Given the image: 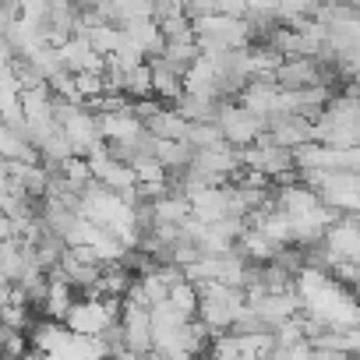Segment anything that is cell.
Returning <instances> with one entry per match:
<instances>
[{
  "instance_id": "9a60e30c",
  "label": "cell",
  "mask_w": 360,
  "mask_h": 360,
  "mask_svg": "<svg viewBox=\"0 0 360 360\" xmlns=\"http://www.w3.org/2000/svg\"><path fill=\"white\" fill-rule=\"evenodd\" d=\"M148 68H152V96L159 99H176L184 92V75L176 68H169L162 57H148Z\"/></svg>"
},
{
  "instance_id": "d4e9b609",
  "label": "cell",
  "mask_w": 360,
  "mask_h": 360,
  "mask_svg": "<svg viewBox=\"0 0 360 360\" xmlns=\"http://www.w3.org/2000/svg\"><path fill=\"white\" fill-rule=\"evenodd\" d=\"M8 237H15V223L4 209H0V240H8Z\"/></svg>"
},
{
  "instance_id": "7402d4cb",
  "label": "cell",
  "mask_w": 360,
  "mask_h": 360,
  "mask_svg": "<svg viewBox=\"0 0 360 360\" xmlns=\"http://www.w3.org/2000/svg\"><path fill=\"white\" fill-rule=\"evenodd\" d=\"M106 64H113V68H120V71H131V68H138V64H145V53L134 46V43H120L110 57H106Z\"/></svg>"
},
{
  "instance_id": "f1b7e54d",
  "label": "cell",
  "mask_w": 360,
  "mask_h": 360,
  "mask_svg": "<svg viewBox=\"0 0 360 360\" xmlns=\"http://www.w3.org/2000/svg\"><path fill=\"white\" fill-rule=\"evenodd\" d=\"M346 4H353V8H360V0H346Z\"/></svg>"
},
{
  "instance_id": "e0dca14e",
  "label": "cell",
  "mask_w": 360,
  "mask_h": 360,
  "mask_svg": "<svg viewBox=\"0 0 360 360\" xmlns=\"http://www.w3.org/2000/svg\"><path fill=\"white\" fill-rule=\"evenodd\" d=\"M169 68H176L180 75H184L198 57H202V50H198V43L195 39H166V46H162V53H159Z\"/></svg>"
},
{
  "instance_id": "d6986e66",
  "label": "cell",
  "mask_w": 360,
  "mask_h": 360,
  "mask_svg": "<svg viewBox=\"0 0 360 360\" xmlns=\"http://www.w3.org/2000/svg\"><path fill=\"white\" fill-rule=\"evenodd\" d=\"M124 96H127V99L152 96V68H148V60L138 64V68H131V71L124 75Z\"/></svg>"
},
{
  "instance_id": "5bb4252c",
  "label": "cell",
  "mask_w": 360,
  "mask_h": 360,
  "mask_svg": "<svg viewBox=\"0 0 360 360\" xmlns=\"http://www.w3.org/2000/svg\"><path fill=\"white\" fill-rule=\"evenodd\" d=\"M188 117L180 113L176 106H159L148 120H145V131L152 138H188Z\"/></svg>"
},
{
  "instance_id": "6da1fadb",
  "label": "cell",
  "mask_w": 360,
  "mask_h": 360,
  "mask_svg": "<svg viewBox=\"0 0 360 360\" xmlns=\"http://www.w3.org/2000/svg\"><path fill=\"white\" fill-rule=\"evenodd\" d=\"M202 349H209V328L198 314L173 325V328H155L152 332V353H159V356L180 360V356H195Z\"/></svg>"
},
{
  "instance_id": "ffe728a7",
  "label": "cell",
  "mask_w": 360,
  "mask_h": 360,
  "mask_svg": "<svg viewBox=\"0 0 360 360\" xmlns=\"http://www.w3.org/2000/svg\"><path fill=\"white\" fill-rule=\"evenodd\" d=\"M188 141H191L195 148H205V145L223 141V131H219L216 120H191V124H188Z\"/></svg>"
},
{
  "instance_id": "44dd1931",
  "label": "cell",
  "mask_w": 360,
  "mask_h": 360,
  "mask_svg": "<svg viewBox=\"0 0 360 360\" xmlns=\"http://www.w3.org/2000/svg\"><path fill=\"white\" fill-rule=\"evenodd\" d=\"M0 321L4 325H11V328H29L32 325V314H29V300H22V297H15L11 304H4L0 307Z\"/></svg>"
},
{
  "instance_id": "277c9868",
  "label": "cell",
  "mask_w": 360,
  "mask_h": 360,
  "mask_svg": "<svg viewBox=\"0 0 360 360\" xmlns=\"http://www.w3.org/2000/svg\"><path fill=\"white\" fill-rule=\"evenodd\" d=\"M216 124H219L223 138L233 141L237 148L255 145L258 134L269 131V127H265V117H258L255 110H248L240 99H223V103H219V113H216Z\"/></svg>"
},
{
  "instance_id": "52a82bcc",
  "label": "cell",
  "mask_w": 360,
  "mask_h": 360,
  "mask_svg": "<svg viewBox=\"0 0 360 360\" xmlns=\"http://www.w3.org/2000/svg\"><path fill=\"white\" fill-rule=\"evenodd\" d=\"M120 325H124V342L131 356H145L152 353V307L141 304H127L120 307Z\"/></svg>"
},
{
  "instance_id": "8992f818",
  "label": "cell",
  "mask_w": 360,
  "mask_h": 360,
  "mask_svg": "<svg viewBox=\"0 0 360 360\" xmlns=\"http://www.w3.org/2000/svg\"><path fill=\"white\" fill-rule=\"evenodd\" d=\"M191 166L198 169V173H205L212 184H223L226 176H233L244 162H240V148L233 145V141H216V145H205V148H195V155H191Z\"/></svg>"
},
{
  "instance_id": "30bf717a",
  "label": "cell",
  "mask_w": 360,
  "mask_h": 360,
  "mask_svg": "<svg viewBox=\"0 0 360 360\" xmlns=\"http://www.w3.org/2000/svg\"><path fill=\"white\" fill-rule=\"evenodd\" d=\"M60 60H64V68H68L71 75H78V71H103V68H106V57L96 53L92 43H89L85 36H78V32L60 43Z\"/></svg>"
},
{
  "instance_id": "484cf974",
  "label": "cell",
  "mask_w": 360,
  "mask_h": 360,
  "mask_svg": "<svg viewBox=\"0 0 360 360\" xmlns=\"http://www.w3.org/2000/svg\"><path fill=\"white\" fill-rule=\"evenodd\" d=\"M75 4H78V8H89V11H92V8H99V4H103V0H75Z\"/></svg>"
},
{
  "instance_id": "4316f807",
  "label": "cell",
  "mask_w": 360,
  "mask_h": 360,
  "mask_svg": "<svg viewBox=\"0 0 360 360\" xmlns=\"http://www.w3.org/2000/svg\"><path fill=\"white\" fill-rule=\"evenodd\" d=\"M349 290H353V293H356V300H360V272H356V279L349 283Z\"/></svg>"
},
{
  "instance_id": "8fae6325",
  "label": "cell",
  "mask_w": 360,
  "mask_h": 360,
  "mask_svg": "<svg viewBox=\"0 0 360 360\" xmlns=\"http://www.w3.org/2000/svg\"><path fill=\"white\" fill-rule=\"evenodd\" d=\"M184 92H195V96H209V99H226L223 96V82H219V71L209 57H198L188 71H184Z\"/></svg>"
},
{
  "instance_id": "7c38bea8",
  "label": "cell",
  "mask_w": 360,
  "mask_h": 360,
  "mask_svg": "<svg viewBox=\"0 0 360 360\" xmlns=\"http://www.w3.org/2000/svg\"><path fill=\"white\" fill-rule=\"evenodd\" d=\"M120 29H124V39L134 43V46L145 53V60H148V57H159L162 46H166V36H162V29H159L155 18H138V22H127V25H120Z\"/></svg>"
},
{
  "instance_id": "9c48e42d",
  "label": "cell",
  "mask_w": 360,
  "mask_h": 360,
  "mask_svg": "<svg viewBox=\"0 0 360 360\" xmlns=\"http://www.w3.org/2000/svg\"><path fill=\"white\" fill-rule=\"evenodd\" d=\"M290 219H293V244H314V240H321L325 230L339 219V212L328 209L325 202H318L314 209H307V212H300V216H290Z\"/></svg>"
},
{
  "instance_id": "ba28073f",
  "label": "cell",
  "mask_w": 360,
  "mask_h": 360,
  "mask_svg": "<svg viewBox=\"0 0 360 360\" xmlns=\"http://www.w3.org/2000/svg\"><path fill=\"white\" fill-rule=\"evenodd\" d=\"M99 134L103 141H138L145 134V120L134 113V106H120V110H99Z\"/></svg>"
},
{
  "instance_id": "2e32d148",
  "label": "cell",
  "mask_w": 360,
  "mask_h": 360,
  "mask_svg": "<svg viewBox=\"0 0 360 360\" xmlns=\"http://www.w3.org/2000/svg\"><path fill=\"white\" fill-rule=\"evenodd\" d=\"M173 103H176V110L184 113L188 120H216L223 99H209V96H195V92H180Z\"/></svg>"
},
{
  "instance_id": "603a6c76",
  "label": "cell",
  "mask_w": 360,
  "mask_h": 360,
  "mask_svg": "<svg viewBox=\"0 0 360 360\" xmlns=\"http://www.w3.org/2000/svg\"><path fill=\"white\" fill-rule=\"evenodd\" d=\"M25 332H11L8 335V342H4V349H0V356H22L25 353V339H22Z\"/></svg>"
},
{
  "instance_id": "5b68a950",
  "label": "cell",
  "mask_w": 360,
  "mask_h": 360,
  "mask_svg": "<svg viewBox=\"0 0 360 360\" xmlns=\"http://www.w3.org/2000/svg\"><path fill=\"white\" fill-rule=\"evenodd\" d=\"M335 68L321 64L318 57H283V64L276 68V85L279 89H307V85H332V75Z\"/></svg>"
},
{
  "instance_id": "ac0fdd59",
  "label": "cell",
  "mask_w": 360,
  "mask_h": 360,
  "mask_svg": "<svg viewBox=\"0 0 360 360\" xmlns=\"http://www.w3.org/2000/svg\"><path fill=\"white\" fill-rule=\"evenodd\" d=\"M166 300H169L173 307H180L184 314H191V318H195V314H198V283H191V279L184 276L180 283H173V286H169Z\"/></svg>"
},
{
  "instance_id": "cb8c5ba5",
  "label": "cell",
  "mask_w": 360,
  "mask_h": 360,
  "mask_svg": "<svg viewBox=\"0 0 360 360\" xmlns=\"http://www.w3.org/2000/svg\"><path fill=\"white\" fill-rule=\"evenodd\" d=\"M11 60H15V50H11V43L4 39V32H0V71H8Z\"/></svg>"
},
{
  "instance_id": "4fadbf2b",
  "label": "cell",
  "mask_w": 360,
  "mask_h": 360,
  "mask_svg": "<svg viewBox=\"0 0 360 360\" xmlns=\"http://www.w3.org/2000/svg\"><path fill=\"white\" fill-rule=\"evenodd\" d=\"M96 11H99L103 22L127 25V22H138V18H152V0H103Z\"/></svg>"
},
{
  "instance_id": "3957f363",
  "label": "cell",
  "mask_w": 360,
  "mask_h": 360,
  "mask_svg": "<svg viewBox=\"0 0 360 360\" xmlns=\"http://www.w3.org/2000/svg\"><path fill=\"white\" fill-rule=\"evenodd\" d=\"M240 162H244L248 169L265 173L269 180H286V176H297V166H293V148L276 145V141L269 138V131H262L255 145H244V148H240Z\"/></svg>"
},
{
  "instance_id": "7a4b0ae2",
  "label": "cell",
  "mask_w": 360,
  "mask_h": 360,
  "mask_svg": "<svg viewBox=\"0 0 360 360\" xmlns=\"http://www.w3.org/2000/svg\"><path fill=\"white\" fill-rule=\"evenodd\" d=\"M64 321H68V328H75L82 335L103 339L106 328L120 321V300L117 297H92V293H85L82 300L71 304V311H68Z\"/></svg>"
},
{
  "instance_id": "83f0119b",
  "label": "cell",
  "mask_w": 360,
  "mask_h": 360,
  "mask_svg": "<svg viewBox=\"0 0 360 360\" xmlns=\"http://www.w3.org/2000/svg\"><path fill=\"white\" fill-rule=\"evenodd\" d=\"M353 89H356V92H360V75H356V78H353Z\"/></svg>"
}]
</instances>
